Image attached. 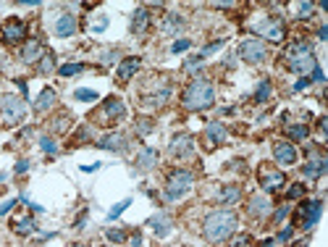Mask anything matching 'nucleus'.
I'll return each mask as SVG.
<instances>
[{
	"mask_svg": "<svg viewBox=\"0 0 328 247\" xmlns=\"http://www.w3.org/2000/svg\"><path fill=\"white\" fill-rule=\"evenodd\" d=\"M265 42L262 40H244L239 45V56L242 61H247V63H260L262 58H265Z\"/></svg>",
	"mask_w": 328,
	"mask_h": 247,
	"instance_id": "10",
	"label": "nucleus"
},
{
	"mask_svg": "<svg viewBox=\"0 0 328 247\" xmlns=\"http://www.w3.org/2000/svg\"><path fill=\"white\" fill-rule=\"evenodd\" d=\"M40 148L48 153V155H56V153H58V145L53 142V137H42V140H40Z\"/></svg>",
	"mask_w": 328,
	"mask_h": 247,
	"instance_id": "34",
	"label": "nucleus"
},
{
	"mask_svg": "<svg viewBox=\"0 0 328 247\" xmlns=\"http://www.w3.org/2000/svg\"><path fill=\"white\" fill-rule=\"evenodd\" d=\"M268 210H270V200H268V197L255 195V197L250 200V213H252V216H265Z\"/></svg>",
	"mask_w": 328,
	"mask_h": 247,
	"instance_id": "23",
	"label": "nucleus"
},
{
	"mask_svg": "<svg viewBox=\"0 0 328 247\" xmlns=\"http://www.w3.org/2000/svg\"><path fill=\"white\" fill-rule=\"evenodd\" d=\"M318 37H321V40H328V26H321V29H318Z\"/></svg>",
	"mask_w": 328,
	"mask_h": 247,
	"instance_id": "52",
	"label": "nucleus"
},
{
	"mask_svg": "<svg viewBox=\"0 0 328 247\" xmlns=\"http://www.w3.org/2000/svg\"><path fill=\"white\" fill-rule=\"evenodd\" d=\"M56 100H58L56 89L45 87L42 92H40V97H37V103H34V111H37V113H45L48 108H53V105H56Z\"/></svg>",
	"mask_w": 328,
	"mask_h": 247,
	"instance_id": "21",
	"label": "nucleus"
},
{
	"mask_svg": "<svg viewBox=\"0 0 328 247\" xmlns=\"http://www.w3.org/2000/svg\"><path fill=\"white\" fill-rule=\"evenodd\" d=\"M131 247H142V237H139V234L131 237Z\"/></svg>",
	"mask_w": 328,
	"mask_h": 247,
	"instance_id": "53",
	"label": "nucleus"
},
{
	"mask_svg": "<svg viewBox=\"0 0 328 247\" xmlns=\"http://www.w3.org/2000/svg\"><path fill=\"white\" fill-rule=\"evenodd\" d=\"M176 29H181V19H179V16H174V13L166 16V26H163V32H166V34H174Z\"/></svg>",
	"mask_w": 328,
	"mask_h": 247,
	"instance_id": "31",
	"label": "nucleus"
},
{
	"mask_svg": "<svg viewBox=\"0 0 328 247\" xmlns=\"http://www.w3.org/2000/svg\"><path fill=\"white\" fill-rule=\"evenodd\" d=\"M29 171V161H19V166H16V173H26Z\"/></svg>",
	"mask_w": 328,
	"mask_h": 247,
	"instance_id": "47",
	"label": "nucleus"
},
{
	"mask_svg": "<svg viewBox=\"0 0 328 247\" xmlns=\"http://www.w3.org/2000/svg\"><path fill=\"white\" fill-rule=\"evenodd\" d=\"M129 205H131V200H121V203H118L116 208H111V213H108V218H111V221H113V218H118V216H121L124 210L129 208Z\"/></svg>",
	"mask_w": 328,
	"mask_h": 247,
	"instance_id": "35",
	"label": "nucleus"
},
{
	"mask_svg": "<svg viewBox=\"0 0 328 247\" xmlns=\"http://www.w3.org/2000/svg\"><path fill=\"white\" fill-rule=\"evenodd\" d=\"M150 226H152V232L158 234V237H166V234L171 232V221H168V216H155L152 221H150Z\"/></svg>",
	"mask_w": 328,
	"mask_h": 247,
	"instance_id": "26",
	"label": "nucleus"
},
{
	"mask_svg": "<svg viewBox=\"0 0 328 247\" xmlns=\"http://www.w3.org/2000/svg\"><path fill=\"white\" fill-rule=\"evenodd\" d=\"M150 19L152 16L147 13V8H136V11L131 13V32L134 34H144L150 29Z\"/></svg>",
	"mask_w": 328,
	"mask_h": 247,
	"instance_id": "18",
	"label": "nucleus"
},
{
	"mask_svg": "<svg viewBox=\"0 0 328 247\" xmlns=\"http://www.w3.org/2000/svg\"><path fill=\"white\" fill-rule=\"evenodd\" d=\"M286 134L291 137V140H307V134H310V129H307V126H289V129H286Z\"/></svg>",
	"mask_w": 328,
	"mask_h": 247,
	"instance_id": "30",
	"label": "nucleus"
},
{
	"mask_svg": "<svg viewBox=\"0 0 328 247\" xmlns=\"http://www.w3.org/2000/svg\"><path fill=\"white\" fill-rule=\"evenodd\" d=\"M66 121H68V113H61L58 124H53V129H56V132H63V129H66Z\"/></svg>",
	"mask_w": 328,
	"mask_h": 247,
	"instance_id": "40",
	"label": "nucleus"
},
{
	"mask_svg": "<svg viewBox=\"0 0 328 247\" xmlns=\"http://www.w3.org/2000/svg\"><path fill=\"white\" fill-rule=\"evenodd\" d=\"M273 158H276V163H281V166H294V163H297L294 145L284 142V140H276V142H273Z\"/></svg>",
	"mask_w": 328,
	"mask_h": 247,
	"instance_id": "12",
	"label": "nucleus"
},
{
	"mask_svg": "<svg viewBox=\"0 0 328 247\" xmlns=\"http://www.w3.org/2000/svg\"><path fill=\"white\" fill-rule=\"evenodd\" d=\"M268 97H270V82H268V79H262V82H260V87L255 89V103H265Z\"/></svg>",
	"mask_w": 328,
	"mask_h": 247,
	"instance_id": "27",
	"label": "nucleus"
},
{
	"mask_svg": "<svg viewBox=\"0 0 328 247\" xmlns=\"http://www.w3.org/2000/svg\"><path fill=\"white\" fill-rule=\"evenodd\" d=\"M16 205V200H8V203H3V205H0V216H3V213H8V210H11Z\"/></svg>",
	"mask_w": 328,
	"mask_h": 247,
	"instance_id": "49",
	"label": "nucleus"
},
{
	"mask_svg": "<svg viewBox=\"0 0 328 247\" xmlns=\"http://www.w3.org/2000/svg\"><path fill=\"white\" fill-rule=\"evenodd\" d=\"M76 32V16L74 13H61L56 21V37H71Z\"/></svg>",
	"mask_w": 328,
	"mask_h": 247,
	"instance_id": "17",
	"label": "nucleus"
},
{
	"mask_svg": "<svg viewBox=\"0 0 328 247\" xmlns=\"http://www.w3.org/2000/svg\"><path fill=\"white\" fill-rule=\"evenodd\" d=\"M258 176H260V187L265 192H278V189H284V184H286L284 171H278L273 166H260Z\"/></svg>",
	"mask_w": 328,
	"mask_h": 247,
	"instance_id": "7",
	"label": "nucleus"
},
{
	"mask_svg": "<svg viewBox=\"0 0 328 247\" xmlns=\"http://www.w3.org/2000/svg\"><path fill=\"white\" fill-rule=\"evenodd\" d=\"M321 213H323V203H321V200H305V203L297 208L294 226L313 229V226L318 224V218H321Z\"/></svg>",
	"mask_w": 328,
	"mask_h": 247,
	"instance_id": "5",
	"label": "nucleus"
},
{
	"mask_svg": "<svg viewBox=\"0 0 328 247\" xmlns=\"http://www.w3.org/2000/svg\"><path fill=\"white\" fill-rule=\"evenodd\" d=\"M239 195H242V189L236 187V184H229V187L221 189V195H218V203H221V205H231V203H236V200H239Z\"/></svg>",
	"mask_w": 328,
	"mask_h": 247,
	"instance_id": "24",
	"label": "nucleus"
},
{
	"mask_svg": "<svg viewBox=\"0 0 328 247\" xmlns=\"http://www.w3.org/2000/svg\"><path fill=\"white\" fill-rule=\"evenodd\" d=\"M213 103H215V89L202 77L192 79L187 84V89L181 92V105L187 111H207V108H213Z\"/></svg>",
	"mask_w": 328,
	"mask_h": 247,
	"instance_id": "2",
	"label": "nucleus"
},
{
	"mask_svg": "<svg viewBox=\"0 0 328 247\" xmlns=\"http://www.w3.org/2000/svg\"><path fill=\"white\" fill-rule=\"evenodd\" d=\"M136 132H139V134L152 132V121H150V118H139V121H136Z\"/></svg>",
	"mask_w": 328,
	"mask_h": 247,
	"instance_id": "39",
	"label": "nucleus"
},
{
	"mask_svg": "<svg viewBox=\"0 0 328 247\" xmlns=\"http://www.w3.org/2000/svg\"><path fill=\"white\" fill-rule=\"evenodd\" d=\"M258 247H276V240H262Z\"/></svg>",
	"mask_w": 328,
	"mask_h": 247,
	"instance_id": "54",
	"label": "nucleus"
},
{
	"mask_svg": "<svg viewBox=\"0 0 328 247\" xmlns=\"http://www.w3.org/2000/svg\"><path fill=\"white\" fill-rule=\"evenodd\" d=\"M313 77H315V82H326V79H323V71H321V66H315V69H313Z\"/></svg>",
	"mask_w": 328,
	"mask_h": 247,
	"instance_id": "51",
	"label": "nucleus"
},
{
	"mask_svg": "<svg viewBox=\"0 0 328 247\" xmlns=\"http://www.w3.org/2000/svg\"><path fill=\"white\" fill-rule=\"evenodd\" d=\"M105 26H108V19L103 16V19H100V21H95V24H92V32H103Z\"/></svg>",
	"mask_w": 328,
	"mask_h": 247,
	"instance_id": "44",
	"label": "nucleus"
},
{
	"mask_svg": "<svg viewBox=\"0 0 328 247\" xmlns=\"http://www.w3.org/2000/svg\"><path fill=\"white\" fill-rule=\"evenodd\" d=\"M0 108H3V116L8 118V121H21L24 113H26V105H24V100L21 97H16V95H5L3 100H0Z\"/></svg>",
	"mask_w": 328,
	"mask_h": 247,
	"instance_id": "11",
	"label": "nucleus"
},
{
	"mask_svg": "<svg viewBox=\"0 0 328 247\" xmlns=\"http://www.w3.org/2000/svg\"><path fill=\"white\" fill-rule=\"evenodd\" d=\"M74 140H79V142L89 140V129H87V126H84V129H79V132H76V137H74Z\"/></svg>",
	"mask_w": 328,
	"mask_h": 247,
	"instance_id": "46",
	"label": "nucleus"
},
{
	"mask_svg": "<svg viewBox=\"0 0 328 247\" xmlns=\"http://www.w3.org/2000/svg\"><path fill=\"white\" fill-rule=\"evenodd\" d=\"M84 71V63H66V66L58 69L61 77H74V74H81Z\"/></svg>",
	"mask_w": 328,
	"mask_h": 247,
	"instance_id": "28",
	"label": "nucleus"
},
{
	"mask_svg": "<svg viewBox=\"0 0 328 247\" xmlns=\"http://www.w3.org/2000/svg\"><path fill=\"white\" fill-rule=\"evenodd\" d=\"M328 171V161L326 158H318V161H307L305 166H302V173L307 179H318V176H323V173Z\"/></svg>",
	"mask_w": 328,
	"mask_h": 247,
	"instance_id": "20",
	"label": "nucleus"
},
{
	"mask_svg": "<svg viewBox=\"0 0 328 247\" xmlns=\"http://www.w3.org/2000/svg\"><path fill=\"white\" fill-rule=\"evenodd\" d=\"M192 184H195V173L192 171H184V168L174 171L168 176V184H166V200H179Z\"/></svg>",
	"mask_w": 328,
	"mask_h": 247,
	"instance_id": "4",
	"label": "nucleus"
},
{
	"mask_svg": "<svg viewBox=\"0 0 328 247\" xmlns=\"http://www.w3.org/2000/svg\"><path fill=\"white\" fill-rule=\"evenodd\" d=\"M236 224H239V218H236L234 210H226V208L213 210V213H207L205 221H202L205 240L213 242V245L226 242V240H229V237L236 232Z\"/></svg>",
	"mask_w": 328,
	"mask_h": 247,
	"instance_id": "1",
	"label": "nucleus"
},
{
	"mask_svg": "<svg viewBox=\"0 0 328 247\" xmlns=\"http://www.w3.org/2000/svg\"><path fill=\"white\" fill-rule=\"evenodd\" d=\"M258 34H262V37H268L273 42H281L284 40V21L281 19H270V16H265V19H260L258 24L252 26Z\"/></svg>",
	"mask_w": 328,
	"mask_h": 247,
	"instance_id": "9",
	"label": "nucleus"
},
{
	"mask_svg": "<svg viewBox=\"0 0 328 247\" xmlns=\"http://www.w3.org/2000/svg\"><path fill=\"white\" fill-rule=\"evenodd\" d=\"M281 58H284V63H286L289 71H294V74H302V77L313 74V69L318 66L313 48H310L307 42H302V40L291 42L289 48L281 53Z\"/></svg>",
	"mask_w": 328,
	"mask_h": 247,
	"instance_id": "3",
	"label": "nucleus"
},
{
	"mask_svg": "<svg viewBox=\"0 0 328 247\" xmlns=\"http://www.w3.org/2000/svg\"><path fill=\"white\" fill-rule=\"evenodd\" d=\"M97 148L100 150H113V153H124L129 148V142H126V137L121 132H113V134H105L103 140H97Z\"/></svg>",
	"mask_w": 328,
	"mask_h": 247,
	"instance_id": "14",
	"label": "nucleus"
},
{
	"mask_svg": "<svg viewBox=\"0 0 328 247\" xmlns=\"http://www.w3.org/2000/svg\"><path fill=\"white\" fill-rule=\"evenodd\" d=\"M305 192H307V187H305V184H291V187H289V192H286V197H289V200H297V197H302Z\"/></svg>",
	"mask_w": 328,
	"mask_h": 247,
	"instance_id": "37",
	"label": "nucleus"
},
{
	"mask_svg": "<svg viewBox=\"0 0 328 247\" xmlns=\"http://www.w3.org/2000/svg\"><path fill=\"white\" fill-rule=\"evenodd\" d=\"M116 61V50H108V53H103V63H113Z\"/></svg>",
	"mask_w": 328,
	"mask_h": 247,
	"instance_id": "48",
	"label": "nucleus"
},
{
	"mask_svg": "<svg viewBox=\"0 0 328 247\" xmlns=\"http://www.w3.org/2000/svg\"><path fill=\"white\" fill-rule=\"evenodd\" d=\"M252 245V240L247 234H242V237H236V242H234V247H250Z\"/></svg>",
	"mask_w": 328,
	"mask_h": 247,
	"instance_id": "42",
	"label": "nucleus"
},
{
	"mask_svg": "<svg viewBox=\"0 0 328 247\" xmlns=\"http://www.w3.org/2000/svg\"><path fill=\"white\" fill-rule=\"evenodd\" d=\"M142 66V61L136 58V56H129V58H124L121 63H118V71H116V82H121V84H126L136 71H139Z\"/></svg>",
	"mask_w": 328,
	"mask_h": 247,
	"instance_id": "13",
	"label": "nucleus"
},
{
	"mask_svg": "<svg viewBox=\"0 0 328 247\" xmlns=\"http://www.w3.org/2000/svg\"><path fill=\"white\" fill-rule=\"evenodd\" d=\"M223 42H226V40H215V42H210V45H207V48H202V50H199V53H197V56H199V58H205V56H210V53H215V50H218V48H221V45H223Z\"/></svg>",
	"mask_w": 328,
	"mask_h": 247,
	"instance_id": "38",
	"label": "nucleus"
},
{
	"mask_svg": "<svg viewBox=\"0 0 328 247\" xmlns=\"http://www.w3.org/2000/svg\"><path fill=\"white\" fill-rule=\"evenodd\" d=\"M195 150V142L189 134H176L174 140H171V153L176 155V158H187V155H192Z\"/></svg>",
	"mask_w": 328,
	"mask_h": 247,
	"instance_id": "15",
	"label": "nucleus"
},
{
	"mask_svg": "<svg viewBox=\"0 0 328 247\" xmlns=\"http://www.w3.org/2000/svg\"><path fill=\"white\" fill-rule=\"evenodd\" d=\"M11 229H13V232L19 234V237H26V234L34 232V221H32L29 216H26V218H13V221H11Z\"/></svg>",
	"mask_w": 328,
	"mask_h": 247,
	"instance_id": "25",
	"label": "nucleus"
},
{
	"mask_svg": "<svg viewBox=\"0 0 328 247\" xmlns=\"http://www.w3.org/2000/svg\"><path fill=\"white\" fill-rule=\"evenodd\" d=\"M108 240L116 242V245H121L126 240V232H124V229H108Z\"/></svg>",
	"mask_w": 328,
	"mask_h": 247,
	"instance_id": "36",
	"label": "nucleus"
},
{
	"mask_svg": "<svg viewBox=\"0 0 328 247\" xmlns=\"http://www.w3.org/2000/svg\"><path fill=\"white\" fill-rule=\"evenodd\" d=\"M291 234H294V229H291V226L281 229V232H278V242H286V240H291Z\"/></svg>",
	"mask_w": 328,
	"mask_h": 247,
	"instance_id": "41",
	"label": "nucleus"
},
{
	"mask_svg": "<svg viewBox=\"0 0 328 247\" xmlns=\"http://www.w3.org/2000/svg\"><path fill=\"white\" fill-rule=\"evenodd\" d=\"M286 213H289V205H284V208H278V210H276V216H273V218H276V221H281V218H284Z\"/></svg>",
	"mask_w": 328,
	"mask_h": 247,
	"instance_id": "50",
	"label": "nucleus"
},
{
	"mask_svg": "<svg viewBox=\"0 0 328 247\" xmlns=\"http://www.w3.org/2000/svg\"><path fill=\"white\" fill-rule=\"evenodd\" d=\"M189 45H192L189 40H179V42H174V48H171V50H174V53H181V50H187Z\"/></svg>",
	"mask_w": 328,
	"mask_h": 247,
	"instance_id": "43",
	"label": "nucleus"
},
{
	"mask_svg": "<svg viewBox=\"0 0 328 247\" xmlns=\"http://www.w3.org/2000/svg\"><path fill=\"white\" fill-rule=\"evenodd\" d=\"M74 97L81 100V103H92V100H97V92H95V89H76Z\"/></svg>",
	"mask_w": 328,
	"mask_h": 247,
	"instance_id": "32",
	"label": "nucleus"
},
{
	"mask_svg": "<svg viewBox=\"0 0 328 247\" xmlns=\"http://www.w3.org/2000/svg\"><path fill=\"white\" fill-rule=\"evenodd\" d=\"M71 247H87V245H81V242H76V245H71Z\"/></svg>",
	"mask_w": 328,
	"mask_h": 247,
	"instance_id": "55",
	"label": "nucleus"
},
{
	"mask_svg": "<svg viewBox=\"0 0 328 247\" xmlns=\"http://www.w3.org/2000/svg\"><path fill=\"white\" fill-rule=\"evenodd\" d=\"M155 163H158V150L155 148H142L139 155H136V168L147 171V168L155 166Z\"/></svg>",
	"mask_w": 328,
	"mask_h": 247,
	"instance_id": "22",
	"label": "nucleus"
},
{
	"mask_svg": "<svg viewBox=\"0 0 328 247\" xmlns=\"http://www.w3.org/2000/svg\"><path fill=\"white\" fill-rule=\"evenodd\" d=\"M53 66H56V56H53V53H45L42 63H40V71H42V74H48V71H53Z\"/></svg>",
	"mask_w": 328,
	"mask_h": 247,
	"instance_id": "33",
	"label": "nucleus"
},
{
	"mask_svg": "<svg viewBox=\"0 0 328 247\" xmlns=\"http://www.w3.org/2000/svg\"><path fill=\"white\" fill-rule=\"evenodd\" d=\"M124 116H126L124 100L108 97V100H103V108H100V121L97 124H116V121H121Z\"/></svg>",
	"mask_w": 328,
	"mask_h": 247,
	"instance_id": "6",
	"label": "nucleus"
},
{
	"mask_svg": "<svg viewBox=\"0 0 328 247\" xmlns=\"http://www.w3.org/2000/svg\"><path fill=\"white\" fill-rule=\"evenodd\" d=\"M205 142H207V148H215V145L226 142V126L221 121H210L205 126Z\"/></svg>",
	"mask_w": 328,
	"mask_h": 247,
	"instance_id": "16",
	"label": "nucleus"
},
{
	"mask_svg": "<svg viewBox=\"0 0 328 247\" xmlns=\"http://www.w3.org/2000/svg\"><path fill=\"white\" fill-rule=\"evenodd\" d=\"M42 56L45 53H42V42L40 40H29L24 45V50H21V61L24 63H37Z\"/></svg>",
	"mask_w": 328,
	"mask_h": 247,
	"instance_id": "19",
	"label": "nucleus"
},
{
	"mask_svg": "<svg viewBox=\"0 0 328 247\" xmlns=\"http://www.w3.org/2000/svg\"><path fill=\"white\" fill-rule=\"evenodd\" d=\"M313 11H315V3H297V16L299 19H313Z\"/></svg>",
	"mask_w": 328,
	"mask_h": 247,
	"instance_id": "29",
	"label": "nucleus"
},
{
	"mask_svg": "<svg viewBox=\"0 0 328 247\" xmlns=\"http://www.w3.org/2000/svg\"><path fill=\"white\" fill-rule=\"evenodd\" d=\"M305 87H310V79H307V77H302V79H299L297 84H294V89H297V92H302Z\"/></svg>",
	"mask_w": 328,
	"mask_h": 247,
	"instance_id": "45",
	"label": "nucleus"
},
{
	"mask_svg": "<svg viewBox=\"0 0 328 247\" xmlns=\"http://www.w3.org/2000/svg\"><path fill=\"white\" fill-rule=\"evenodd\" d=\"M26 37V24L21 19H8L3 26H0V40L5 45H19Z\"/></svg>",
	"mask_w": 328,
	"mask_h": 247,
	"instance_id": "8",
	"label": "nucleus"
}]
</instances>
